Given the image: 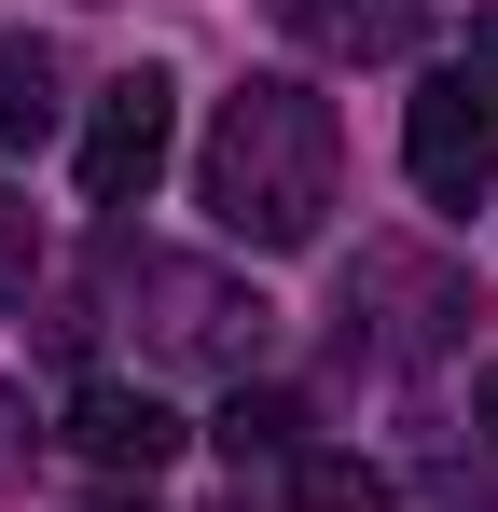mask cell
Here are the masks:
<instances>
[{"instance_id":"6da1fadb","label":"cell","mask_w":498,"mask_h":512,"mask_svg":"<svg viewBox=\"0 0 498 512\" xmlns=\"http://www.w3.org/2000/svg\"><path fill=\"white\" fill-rule=\"evenodd\" d=\"M332 167H346V139H332V97L291 84V70H263L208 111V139H194V194H208V222L236 236V250H305L332 222Z\"/></svg>"},{"instance_id":"7a4b0ae2","label":"cell","mask_w":498,"mask_h":512,"mask_svg":"<svg viewBox=\"0 0 498 512\" xmlns=\"http://www.w3.org/2000/svg\"><path fill=\"white\" fill-rule=\"evenodd\" d=\"M166 139H180V84L166 70H111L97 111H83V208H139L166 180Z\"/></svg>"},{"instance_id":"3957f363","label":"cell","mask_w":498,"mask_h":512,"mask_svg":"<svg viewBox=\"0 0 498 512\" xmlns=\"http://www.w3.org/2000/svg\"><path fill=\"white\" fill-rule=\"evenodd\" d=\"M402 167L429 208H485V180H498V97L471 84V70H443V84H415L402 111Z\"/></svg>"},{"instance_id":"277c9868","label":"cell","mask_w":498,"mask_h":512,"mask_svg":"<svg viewBox=\"0 0 498 512\" xmlns=\"http://www.w3.org/2000/svg\"><path fill=\"white\" fill-rule=\"evenodd\" d=\"M70 443L97 457V471H166L194 429L166 416L153 388H125V374H83V388H70Z\"/></svg>"},{"instance_id":"5b68a950","label":"cell","mask_w":498,"mask_h":512,"mask_svg":"<svg viewBox=\"0 0 498 512\" xmlns=\"http://www.w3.org/2000/svg\"><path fill=\"white\" fill-rule=\"evenodd\" d=\"M139 291L166 305L153 333L180 346V360H236V374H249V346H263V305H249V291H222V277H194V263H139Z\"/></svg>"},{"instance_id":"8992f818","label":"cell","mask_w":498,"mask_h":512,"mask_svg":"<svg viewBox=\"0 0 498 512\" xmlns=\"http://www.w3.org/2000/svg\"><path fill=\"white\" fill-rule=\"evenodd\" d=\"M263 14H277L305 56H346V70H360V56H415V28H429V0H263Z\"/></svg>"},{"instance_id":"52a82bcc","label":"cell","mask_w":498,"mask_h":512,"mask_svg":"<svg viewBox=\"0 0 498 512\" xmlns=\"http://www.w3.org/2000/svg\"><path fill=\"white\" fill-rule=\"evenodd\" d=\"M56 139V42H0V153Z\"/></svg>"},{"instance_id":"ba28073f","label":"cell","mask_w":498,"mask_h":512,"mask_svg":"<svg viewBox=\"0 0 498 512\" xmlns=\"http://www.w3.org/2000/svg\"><path fill=\"white\" fill-rule=\"evenodd\" d=\"M222 457H305V402H291V388H236V402H222Z\"/></svg>"},{"instance_id":"9c48e42d","label":"cell","mask_w":498,"mask_h":512,"mask_svg":"<svg viewBox=\"0 0 498 512\" xmlns=\"http://www.w3.org/2000/svg\"><path fill=\"white\" fill-rule=\"evenodd\" d=\"M305 471V512H388V471L374 457H291Z\"/></svg>"},{"instance_id":"30bf717a","label":"cell","mask_w":498,"mask_h":512,"mask_svg":"<svg viewBox=\"0 0 498 512\" xmlns=\"http://www.w3.org/2000/svg\"><path fill=\"white\" fill-rule=\"evenodd\" d=\"M28 263H42V236H28V208H14V194H0V305H14V291H28Z\"/></svg>"},{"instance_id":"8fae6325","label":"cell","mask_w":498,"mask_h":512,"mask_svg":"<svg viewBox=\"0 0 498 512\" xmlns=\"http://www.w3.org/2000/svg\"><path fill=\"white\" fill-rule=\"evenodd\" d=\"M471 70H485V97H498V14H471Z\"/></svg>"},{"instance_id":"7c38bea8","label":"cell","mask_w":498,"mask_h":512,"mask_svg":"<svg viewBox=\"0 0 498 512\" xmlns=\"http://www.w3.org/2000/svg\"><path fill=\"white\" fill-rule=\"evenodd\" d=\"M471 416H485V443H498V360H485V374H471Z\"/></svg>"},{"instance_id":"4fadbf2b","label":"cell","mask_w":498,"mask_h":512,"mask_svg":"<svg viewBox=\"0 0 498 512\" xmlns=\"http://www.w3.org/2000/svg\"><path fill=\"white\" fill-rule=\"evenodd\" d=\"M0 471H14V388H0Z\"/></svg>"},{"instance_id":"5bb4252c","label":"cell","mask_w":498,"mask_h":512,"mask_svg":"<svg viewBox=\"0 0 498 512\" xmlns=\"http://www.w3.org/2000/svg\"><path fill=\"white\" fill-rule=\"evenodd\" d=\"M83 512H153V499H83Z\"/></svg>"}]
</instances>
